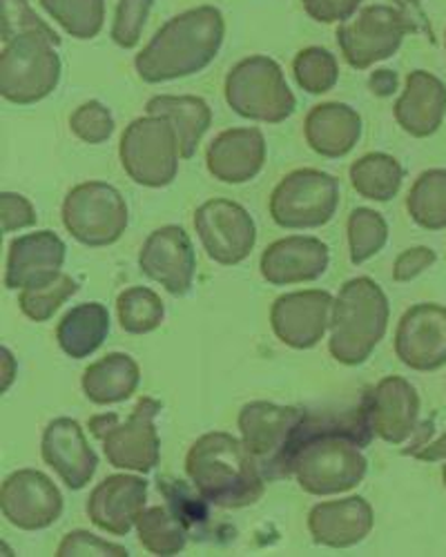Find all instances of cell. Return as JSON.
<instances>
[{"instance_id": "obj_37", "label": "cell", "mask_w": 446, "mask_h": 557, "mask_svg": "<svg viewBox=\"0 0 446 557\" xmlns=\"http://www.w3.org/2000/svg\"><path fill=\"white\" fill-rule=\"evenodd\" d=\"M295 78L299 87H303L308 95H326L339 78V67L335 57L322 48H308L295 57L293 63Z\"/></svg>"}, {"instance_id": "obj_44", "label": "cell", "mask_w": 446, "mask_h": 557, "mask_svg": "<svg viewBox=\"0 0 446 557\" xmlns=\"http://www.w3.org/2000/svg\"><path fill=\"white\" fill-rule=\"evenodd\" d=\"M310 18L320 23H342L350 18L362 0H301Z\"/></svg>"}, {"instance_id": "obj_41", "label": "cell", "mask_w": 446, "mask_h": 557, "mask_svg": "<svg viewBox=\"0 0 446 557\" xmlns=\"http://www.w3.org/2000/svg\"><path fill=\"white\" fill-rule=\"evenodd\" d=\"M80 555L127 557L129 550L125 546L108 542L89 531H72L61 540V544L57 548V557H80Z\"/></svg>"}, {"instance_id": "obj_8", "label": "cell", "mask_w": 446, "mask_h": 557, "mask_svg": "<svg viewBox=\"0 0 446 557\" xmlns=\"http://www.w3.org/2000/svg\"><path fill=\"white\" fill-rule=\"evenodd\" d=\"M226 101L239 116L259 123H282L297 108L280 63L268 57L244 59L231 70Z\"/></svg>"}, {"instance_id": "obj_24", "label": "cell", "mask_w": 446, "mask_h": 557, "mask_svg": "<svg viewBox=\"0 0 446 557\" xmlns=\"http://www.w3.org/2000/svg\"><path fill=\"white\" fill-rule=\"evenodd\" d=\"M208 172L221 183L252 181L265 163V138L257 127H233L221 132L206 152Z\"/></svg>"}, {"instance_id": "obj_45", "label": "cell", "mask_w": 446, "mask_h": 557, "mask_svg": "<svg viewBox=\"0 0 446 557\" xmlns=\"http://www.w3.org/2000/svg\"><path fill=\"white\" fill-rule=\"evenodd\" d=\"M369 87H371L373 95H377V97H391L393 91L397 89V74L391 72V70H380L371 76Z\"/></svg>"}, {"instance_id": "obj_35", "label": "cell", "mask_w": 446, "mask_h": 557, "mask_svg": "<svg viewBox=\"0 0 446 557\" xmlns=\"http://www.w3.org/2000/svg\"><path fill=\"white\" fill-rule=\"evenodd\" d=\"M388 242V225L384 216L369 208H357L348 216V248L350 261L362 265L373 259Z\"/></svg>"}, {"instance_id": "obj_32", "label": "cell", "mask_w": 446, "mask_h": 557, "mask_svg": "<svg viewBox=\"0 0 446 557\" xmlns=\"http://www.w3.org/2000/svg\"><path fill=\"white\" fill-rule=\"evenodd\" d=\"M407 210L420 227H446V170H429L418 176L407 197Z\"/></svg>"}, {"instance_id": "obj_1", "label": "cell", "mask_w": 446, "mask_h": 557, "mask_svg": "<svg viewBox=\"0 0 446 557\" xmlns=\"http://www.w3.org/2000/svg\"><path fill=\"white\" fill-rule=\"evenodd\" d=\"M371 440L373 431L362 406L344 412H308L290 453V478L315 497L348 493L367 478L369 459L362 448Z\"/></svg>"}, {"instance_id": "obj_2", "label": "cell", "mask_w": 446, "mask_h": 557, "mask_svg": "<svg viewBox=\"0 0 446 557\" xmlns=\"http://www.w3.org/2000/svg\"><path fill=\"white\" fill-rule=\"evenodd\" d=\"M226 21L212 8H195L170 18L134 61L146 83H165L206 70L219 54Z\"/></svg>"}, {"instance_id": "obj_13", "label": "cell", "mask_w": 446, "mask_h": 557, "mask_svg": "<svg viewBox=\"0 0 446 557\" xmlns=\"http://www.w3.org/2000/svg\"><path fill=\"white\" fill-rule=\"evenodd\" d=\"M195 227L206 255L219 265L244 263L257 244L252 216L231 199H210L199 206Z\"/></svg>"}, {"instance_id": "obj_30", "label": "cell", "mask_w": 446, "mask_h": 557, "mask_svg": "<svg viewBox=\"0 0 446 557\" xmlns=\"http://www.w3.org/2000/svg\"><path fill=\"white\" fill-rule=\"evenodd\" d=\"M348 176L357 195L384 203L399 193L401 181H405V170L391 154L373 152L355 161L348 170Z\"/></svg>"}, {"instance_id": "obj_10", "label": "cell", "mask_w": 446, "mask_h": 557, "mask_svg": "<svg viewBox=\"0 0 446 557\" xmlns=\"http://www.w3.org/2000/svg\"><path fill=\"white\" fill-rule=\"evenodd\" d=\"M63 225L83 246H112L127 227V203L110 183H78L63 201Z\"/></svg>"}, {"instance_id": "obj_25", "label": "cell", "mask_w": 446, "mask_h": 557, "mask_svg": "<svg viewBox=\"0 0 446 557\" xmlns=\"http://www.w3.org/2000/svg\"><path fill=\"white\" fill-rule=\"evenodd\" d=\"M446 114V87L433 74L418 70L407 78V89L395 103V121L416 138L431 136Z\"/></svg>"}, {"instance_id": "obj_3", "label": "cell", "mask_w": 446, "mask_h": 557, "mask_svg": "<svg viewBox=\"0 0 446 557\" xmlns=\"http://www.w3.org/2000/svg\"><path fill=\"white\" fill-rule=\"evenodd\" d=\"M186 475L203 502L216 508H246L265 491V478L241 440L212 431L201 435L186 455Z\"/></svg>"}, {"instance_id": "obj_19", "label": "cell", "mask_w": 446, "mask_h": 557, "mask_svg": "<svg viewBox=\"0 0 446 557\" xmlns=\"http://www.w3.org/2000/svg\"><path fill=\"white\" fill-rule=\"evenodd\" d=\"M67 248L52 230L29 232L10 244L5 288L27 290L52 284L63 274Z\"/></svg>"}, {"instance_id": "obj_26", "label": "cell", "mask_w": 446, "mask_h": 557, "mask_svg": "<svg viewBox=\"0 0 446 557\" xmlns=\"http://www.w3.org/2000/svg\"><path fill=\"white\" fill-rule=\"evenodd\" d=\"M303 134L312 152L326 159H339L360 141L362 116L350 106L324 103L308 112Z\"/></svg>"}, {"instance_id": "obj_22", "label": "cell", "mask_w": 446, "mask_h": 557, "mask_svg": "<svg viewBox=\"0 0 446 557\" xmlns=\"http://www.w3.org/2000/svg\"><path fill=\"white\" fill-rule=\"evenodd\" d=\"M331 265V250L315 237H286L268 246L259 259L261 276L271 286L318 282Z\"/></svg>"}, {"instance_id": "obj_20", "label": "cell", "mask_w": 446, "mask_h": 557, "mask_svg": "<svg viewBox=\"0 0 446 557\" xmlns=\"http://www.w3.org/2000/svg\"><path fill=\"white\" fill-rule=\"evenodd\" d=\"M148 482L139 475H110L87 497V516L99 531L123 537L146 510Z\"/></svg>"}, {"instance_id": "obj_46", "label": "cell", "mask_w": 446, "mask_h": 557, "mask_svg": "<svg viewBox=\"0 0 446 557\" xmlns=\"http://www.w3.org/2000/svg\"><path fill=\"white\" fill-rule=\"evenodd\" d=\"M0 375H3V393L10 391L12 382L16 380L18 375V363H16V357L12 355V350L8 346L0 348Z\"/></svg>"}, {"instance_id": "obj_40", "label": "cell", "mask_w": 446, "mask_h": 557, "mask_svg": "<svg viewBox=\"0 0 446 557\" xmlns=\"http://www.w3.org/2000/svg\"><path fill=\"white\" fill-rule=\"evenodd\" d=\"M25 34H38L61 45L57 32L45 25L27 5V0H3V40L10 42Z\"/></svg>"}, {"instance_id": "obj_29", "label": "cell", "mask_w": 446, "mask_h": 557, "mask_svg": "<svg viewBox=\"0 0 446 557\" xmlns=\"http://www.w3.org/2000/svg\"><path fill=\"white\" fill-rule=\"evenodd\" d=\"M148 114L163 116L172 123L178 136V150H182V159H193L203 134L212 125V110L210 106L199 97H172V95H159L152 97L146 106Z\"/></svg>"}, {"instance_id": "obj_39", "label": "cell", "mask_w": 446, "mask_h": 557, "mask_svg": "<svg viewBox=\"0 0 446 557\" xmlns=\"http://www.w3.org/2000/svg\"><path fill=\"white\" fill-rule=\"evenodd\" d=\"M70 129L74 132L76 138H80L83 144L99 146V144H106L112 136L114 119L103 103L89 101L76 108V112L70 116Z\"/></svg>"}, {"instance_id": "obj_36", "label": "cell", "mask_w": 446, "mask_h": 557, "mask_svg": "<svg viewBox=\"0 0 446 557\" xmlns=\"http://www.w3.org/2000/svg\"><path fill=\"white\" fill-rule=\"evenodd\" d=\"M76 293H78V284L70 274L63 272L48 286L21 290L18 308L29 321L42 323V321H50L54 317V312H59V308Z\"/></svg>"}, {"instance_id": "obj_15", "label": "cell", "mask_w": 446, "mask_h": 557, "mask_svg": "<svg viewBox=\"0 0 446 557\" xmlns=\"http://www.w3.org/2000/svg\"><path fill=\"white\" fill-rule=\"evenodd\" d=\"M139 268L170 295H188L197 272V257L188 232L178 225L154 230L141 246Z\"/></svg>"}, {"instance_id": "obj_6", "label": "cell", "mask_w": 446, "mask_h": 557, "mask_svg": "<svg viewBox=\"0 0 446 557\" xmlns=\"http://www.w3.org/2000/svg\"><path fill=\"white\" fill-rule=\"evenodd\" d=\"M161 401L144 397L132 408L125 422H119L114 412L97 414L89 420V431L103 444V453L114 469L132 473H150L161 457V442L154 426Z\"/></svg>"}, {"instance_id": "obj_4", "label": "cell", "mask_w": 446, "mask_h": 557, "mask_svg": "<svg viewBox=\"0 0 446 557\" xmlns=\"http://www.w3.org/2000/svg\"><path fill=\"white\" fill-rule=\"evenodd\" d=\"M388 299L371 276H355L335 297L331 312V357L344 366L364 363L388 331Z\"/></svg>"}, {"instance_id": "obj_43", "label": "cell", "mask_w": 446, "mask_h": 557, "mask_svg": "<svg viewBox=\"0 0 446 557\" xmlns=\"http://www.w3.org/2000/svg\"><path fill=\"white\" fill-rule=\"evenodd\" d=\"M435 259H437L435 252L431 248H424V246L405 250L395 259L393 282H397V284L413 282L416 276H420L424 270H429L435 263Z\"/></svg>"}, {"instance_id": "obj_27", "label": "cell", "mask_w": 446, "mask_h": 557, "mask_svg": "<svg viewBox=\"0 0 446 557\" xmlns=\"http://www.w3.org/2000/svg\"><path fill=\"white\" fill-rule=\"evenodd\" d=\"M141 384V368L125 352H110L103 359L89 363L83 373V395L97 404H121L137 393Z\"/></svg>"}, {"instance_id": "obj_34", "label": "cell", "mask_w": 446, "mask_h": 557, "mask_svg": "<svg viewBox=\"0 0 446 557\" xmlns=\"http://www.w3.org/2000/svg\"><path fill=\"white\" fill-rule=\"evenodd\" d=\"M40 5L78 40L99 36L106 23V0H40Z\"/></svg>"}, {"instance_id": "obj_31", "label": "cell", "mask_w": 446, "mask_h": 557, "mask_svg": "<svg viewBox=\"0 0 446 557\" xmlns=\"http://www.w3.org/2000/svg\"><path fill=\"white\" fill-rule=\"evenodd\" d=\"M139 544L159 557L178 555L188 544V529L184 518L168 506L146 508L137 522Z\"/></svg>"}, {"instance_id": "obj_12", "label": "cell", "mask_w": 446, "mask_h": 557, "mask_svg": "<svg viewBox=\"0 0 446 557\" xmlns=\"http://www.w3.org/2000/svg\"><path fill=\"white\" fill-rule=\"evenodd\" d=\"M413 29L416 25L409 12L391 5H371L355 21L337 29V42L350 67L369 70L371 65L391 59L405 36Z\"/></svg>"}, {"instance_id": "obj_47", "label": "cell", "mask_w": 446, "mask_h": 557, "mask_svg": "<svg viewBox=\"0 0 446 557\" xmlns=\"http://www.w3.org/2000/svg\"><path fill=\"white\" fill-rule=\"evenodd\" d=\"M416 459L420 461H439V459H446V433L433 442V444H424L420 446L418 450L411 453Z\"/></svg>"}, {"instance_id": "obj_14", "label": "cell", "mask_w": 446, "mask_h": 557, "mask_svg": "<svg viewBox=\"0 0 446 557\" xmlns=\"http://www.w3.org/2000/svg\"><path fill=\"white\" fill-rule=\"evenodd\" d=\"M0 510L21 531H42L57 524L63 516V495L45 473L23 469L3 482Z\"/></svg>"}, {"instance_id": "obj_42", "label": "cell", "mask_w": 446, "mask_h": 557, "mask_svg": "<svg viewBox=\"0 0 446 557\" xmlns=\"http://www.w3.org/2000/svg\"><path fill=\"white\" fill-rule=\"evenodd\" d=\"M36 219L38 216L34 206L23 195H16V193L0 195V223H3L5 235L36 225Z\"/></svg>"}, {"instance_id": "obj_18", "label": "cell", "mask_w": 446, "mask_h": 557, "mask_svg": "<svg viewBox=\"0 0 446 557\" xmlns=\"http://www.w3.org/2000/svg\"><path fill=\"white\" fill-rule=\"evenodd\" d=\"M362 408L375 437L399 446L413 437L420 420V395L405 377H384L364 397Z\"/></svg>"}, {"instance_id": "obj_28", "label": "cell", "mask_w": 446, "mask_h": 557, "mask_svg": "<svg viewBox=\"0 0 446 557\" xmlns=\"http://www.w3.org/2000/svg\"><path fill=\"white\" fill-rule=\"evenodd\" d=\"M110 333V312L99 301L78 304L59 321L57 342L72 359L95 355Z\"/></svg>"}, {"instance_id": "obj_48", "label": "cell", "mask_w": 446, "mask_h": 557, "mask_svg": "<svg viewBox=\"0 0 446 557\" xmlns=\"http://www.w3.org/2000/svg\"><path fill=\"white\" fill-rule=\"evenodd\" d=\"M442 480H444V488H446V467L442 469Z\"/></svg>"}, {"instance_id": "obj_7", "label": "cell", "mask_w": 446, "mask_h": 557, "mask_svg": "<svg viewBox=\"0 0 446 557\" xmlns=\"http://www.w3.org/2000/svg\"><path fill=\"white\" fill-rule=\"evenodd\" d=\"M59 45L38 34H25L10 42L0 54V95L16 106H32L48 99L61 81Z\"/></svg>"}, {"instance_id": "obj_16", "label": "cell", "mask_w": 446, "mask_h": 557, "mask_svg": "<svg viewBox=\"0 0 446 557\" xmlns=\"http://www.w3.org/2000/svg\"><path fill=\"white\" fill-rule=\"evenodd\" d=\"M335 297L326 290L286 293L271 308V326L275 337L295 350L315 348L331 329Z\"/></svg>"}, {"instance_id": "obj_21", "label": "cell", "mask_w": 446, "mask_h": 557, "mask_svg": "<svg viewBox=\"0 0 446 557\" xmlns=\"http://www.w3.org/2000/svg\"><path fill=\"white\" fill-rule=\"evenodd\" d=\"M40 455L70 491L85 488L99 469L95 448L89 446L80 424L72 417H59L48 424L42 433Z\"/></svg>"}, {"instance_id": "obj_5", "label": "cell", "mask_w": 446, "mask_h": 557, "mask_svg": "<svg viewBox=\"0 0 446 557\" xmlns=\"http://www.w3.org/2000/svg\"><path fill=\"white\" fill-rule=\"evenodd\" d=\"M308 410L273 401H250L239 410V435L257 459L265 482L288 480V461Z\"/></svg>"}, {"instance_id": "obj_17", "label": "cell", "mask_w": 446, "mask_h": 557, "mask_svg": "<svg viewBox=\"0 0 446 557\" xmlns=\"http://www.w3.org/2000/svg\"><path fill=\"white\" fill-rule=\"evenodd\" d=\"M397 359L418 373H433L446 363V308L418 304L401 314L395 331Z\"/></svg>"}, {"instance_id": "obj_9", "label": "cell", "mask_w": 446, "mask_h": 557, "mask_svg": "<svg viewBox=\"0 0 446 557\" xmlns=\"http://www.w3.org/2000/svg\"><path fill=\"white\" fill-rule=\"evenodd\" d=\"M119 157L125 174L144 188H165L178 172V136L163 116H141L132 121L119 144Z\"/></svg>"}, {"instance_id": "obj_11", "label": "cell", "mask_w": 446, "mask_h": 557, "mask_svg": "<svg viewBox=\"0 0 446 557\" xmlns=\"http://www.w3.org/2000/svg\"><path fill=\"white\" fill-rule=\"evenodd\" d=\"M339 208V183L322 170H295L280 181L271 195L273 221L286 230H312L326 225Z\"/></svg>"}, {"instance_id": "obj_23", "label": "cell", "mask_w": 446, "mask_h": 557, "mask_svg": "<svg viewBox=\"0 0 446 557\" xmlns=\"http://www.w3.org/2000/svg\"><path fill=\"white\" fill-rule=\"evenodd\" d=\"M373 527V506L364 497L320 502L312 506L308 516V531L312 542L329 548L357 546L371 535Z\"/></svg>"}, {"instance_id": "obj_33", "label": "cell", "mask_w": 446, "mask_h": 557, "mask_svg": "<svg viewBox=\"0 0 446 557\" xmlns=\"http://www.w3.org/2000/svg\"><path fill=\"white\" fill-rule=\"evenodd\" d=\"M116 312L119 323L127 335H148L161 329L165 319V306L161 297L146 288V286H134L119 295L116 299Z\"/></svg>"}, {"instance_id": "obj_38", "label": "cell", "mask_w": 446, "mask_h": 557, "mask_svg": "<svg viewBox=\"0 0 446 557\" xmlns=\"http://www.w3.org/2000/svg\"><path fill=\"white\" fill-rule=\"evenodd\" d=\"M154 0H119L112 25V40L123 50L137 48Z\"/></svg>"}]
</instances>
